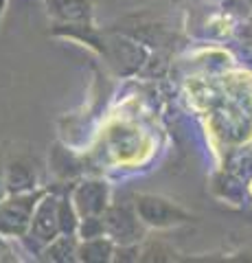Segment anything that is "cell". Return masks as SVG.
Masks as SVG:
<instances>
[{
  "mask_svg": "<svg viewBox=\"0 0 252 263\" xmlns=\"http://www.w3.org/2000/svg\"><path fill=\"white\" fill-rule=\"evenodd\" d=\"M7 162H3V156H0V200H3V195L7 191Z\"/></svg>",
  "mask_w": 252,
  "mask_h": 263,
  "instance_id": "cell-14",
  "label": "cell"
},
{
  "mask_svg": "<svg viewBox=\"0 0 252 263\" xmlns=\"http://www.w3.org/2000/svg\"><path fill=\"white\" fill-rule=\"evenodd\" d=\"M77 252H79V239L75 235L62 233L42 250V259L55 263H68V261H77Z\"/></svg>",
  "mask_w": 252,
  "mask_h": 263,
  "instance_id": "cell-10",
  "label": "cell"
},
{
  "mask_svg": "<svg viewBox=\"0 0 252 263\" xmlns=\"http://www.w3.org/2000/svg\"><path fill=\"white\" fill-rule=\"evenodd\" d=\"M5 7H7V0H0V20H3V13H5Z\"/></svg>",
  "mask_w": 252,
  "mask_h": 263,
  "instance_id": "cell-15",
  "label": "cell"
},
{
  "mask_svg": "<svg viewBox=\"0 0 252 263\" xmlns=\"http://www.w3.org/2000/svg\"><path fill=\"white\" fill-rule=\"evenodd\" d=\"M114 241L108 235L103 237H94V239H81L79 241V252H77V261H86V263H101V261H112L114 259Z\"/></svg>",
  "mask_w": 252,
  "mask_h": 263,
  "instance_id": "cell-9",
  "label": "cell"
},
{
  "mask_svg": "<svg viewBox=\"0 0 252 263\" xmlns=\"http://www.w3.org/2000/svg\"><path fill=\"white\" fill-rule=\"evenodd\" d=\"M141 250H138V243H132V246H117L114 250V259L117 261H138L141 259Z\"/></svg>",
  "mask_w": 252,
  "mask_h": 263,
  "instance_id": "cell-13",
  "label": "cell"
},
{
  "mask_svg": "<svg viewBox=\"0 0 252 263\" xmlns=\"http://www.w3.org/2000/svg\"><path fill=\"white\" fill-rule=\"evenodd\" d=\"M48 13L60 22H90V0H46Z\"/></svg>",
  "mask_w": 252,
  "mask_h": 263,
  "instance_id": "cell-8",
  "label": "cell"
},
{
  "mask_svg": "<svg viewBox=\"0 0 252 263\" xmlns=\"http://www.w3.org/2000/svg\"><path fill=\"white\" fill-rule=\"evenodd\" d=\"M101 217L105 224V235L117 246H132L145 237V224L138 217L136 206H127V204L108 206Z\"/></svg>",
  "mask_w": 252,
  "mask_h": 263,
  "instance_id": "cell-2",
  "label": "cell"
},
{
  "mask_svg": "<svg viewBox=\"0 0 252 263\" xmlns=\"http://www.w3.org/2000/svg\"><path fill=\"white\" fill-rule=\"evenodd\" d=\"M79 239H94V237L105 235V224L101 215H86L79 219Z\"/></svg>",
  "mask_w": 252,
  "mask_h": 263,
  "instance_id": "cell-12",
  "label": "cell"
},
{
  "mask_svg": "<svg viewBox=\"0 0 252 263\" xmlns=\"http://www.w3.org/2000/svg\"><path fill=\"white\" fill-rule=\"evenodd\" d=\"M250 189H252V184H250Z\"/></svg>",
  "mask_w": 252,
  "mask_h": 263,
  "instance_id": "cell-17",
  "label": "cell"
},
{
  "mask_svg": "<svg viewBox=\"0 0 252 263\" xmlns=\"http://www.w3.org/2000/svg\"><path fill=\"white\" fill-rule=\"evenodd\" d=\"M57 213H60V228L62 233L66 235H75L79 230V213L75 209V202L72 197H60V204H57Z\"/></svg>",
  "mask_w": 252,
  "mask_h": 263,
  "instance_id": "cell-11",
  "label": "cell"
},
{
  "mask_svg": "<svg viewBox=\"0 0 252 263\" xmlns=\"http://www.w3.org/2000/svg\"><path fill=\"white\" fill-rule=\"evenodd\" d=\"M7 191L9 193H31L37 191L40 164L33 156L15 154L7 160Z\"/></svg>",
  "mask_w": 252,
  "mask_h": 263,
  "instance_id": "cell-5",
  "label": "cell"
},
{
  "mask_svg": "<svg viewBox=\"0 0 252 263\" xmlns=\"http://www.w3.org/2000/svg\"><path fill=\"white\" fill-rule=\"evenodd\" d=\"M134 206H136L138 217L143 219V224L151 228H169V226H178L191 219L189 213L180 209L178 204L165 200V197L149 195V193L138 195Z\"/></svg>",
  "mask_w": 252,
  "mask_h": 263,
  "instance_id": "cell-4",
  "label": "cell"
},
{
  "mask_svg": "<svg viewBox=\"0 0 252 263\" xmlns=\"http://www.w3.org/2000/svg\"><path fill=\"white\" fill-rule=\"evenodd\" d=\"M246 3H248V5H250V7H252V0H246Z\"/></svg>",
  "mask_w": 252,
  "mask_h": 263,
  "instance_id": "cell-16",
  "label": "cell"
},
{
  "mask_svg": "<svg viewBox=\"0 0 252 263\" xmlns=\"http://www.w3.org/2000/svg\"><path fill=\"white\" fill-rule=\"evenodd\" d=\"M103 53L108 55L110 64L117 68V72L121 75H129V72L138 70V66L143 64L145 60V51L132 40H125V37H110L108 42L103 44Z\"/></svg>",
  "mask_w": 252,
  "mask_h": 263,
  "instance_id": "cell-7",
  "label": "cell"
},
{
  "mask_svg": "<svg viewBox=\"0 0 252 263\" xmlns=\"http://www.w3.org/2000/svg\"><path fill=\"white\" fill-rule=\"evenodd\" d=\"M72 202H75V209L79 213V217L86 215H103L105 209L110 206V189L101 180H86L75 186L72 191Z\"/></svg>",
  "mask_w": 252,
  "mask_h": 263,
  "instance_id": "cell-6",
  "label": "cell"
},
{
  "mask_svg": "<svg viewBox=\"0 0 252 263\" xmlns=\"http://www.w3.org/2000/svg\"><path fill=\"white\" fill-rule=\"evenodd\" d=\"M57 204H60L57 195H42V200L37 202L33 219H31V226H29V233L24 235V239L29 241L31 248L42 252L55 237L62 235Z\"/></svg>",
  "mask_w": 252,
  "mask_h": 263,
  "instance_id": "cell-3",
  "label": "cell"
},
{
  "mask_svg": "<svg viewBox=\"0 0 252 263\" xmlns=\"http://www.w3.org/2000/svg\"><path fill=\"white\" fill-rule=\"evenodd\" d=\"M44 193H11V197L0 200V235L5 237H24L29 233L31 219L37 202Z\"/></svg>",
  "mask_w": 252,
  "mask_h": 263,
  "instance_id": "cell-1",
  "label": "cell"
}]
</instances>
